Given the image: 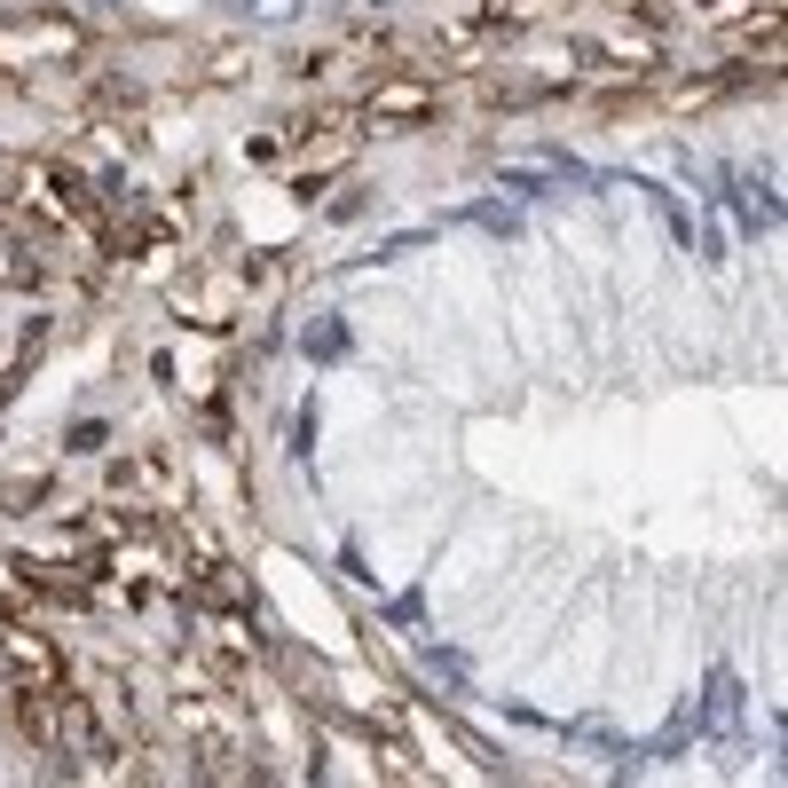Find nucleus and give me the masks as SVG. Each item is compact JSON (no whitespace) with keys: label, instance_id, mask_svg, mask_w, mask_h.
<instances>
[{"label":"nucleus","instance_id":"1","mask_svg":"<svg viewBox=\"0 0 788 788\" xmlns=\"http://www.w3.org/2000/svg\"><path fill=\"white\" fill-rule=\"evenodd\" d=\"M308 355H347V332H340V323H316V332H308Z\"/></svg>","mask_w":788,"mask_h":788},{"label":"nucleus","instance_id":"2","mask_svg":"<svg viewBox=\"0 0 788 788\" xmlns=\"http://www.w3.org/2000/svg\"><path fill=\"white\" fill-rule=\"evenodd\" d=\"M466 221H481V229H497V237H513V229H520V221H513V213H505V206H473V213H466Z\"/></svg>","mask_w":788,"mask_h":788}]
</instances>
